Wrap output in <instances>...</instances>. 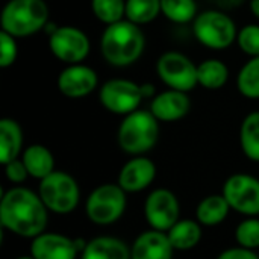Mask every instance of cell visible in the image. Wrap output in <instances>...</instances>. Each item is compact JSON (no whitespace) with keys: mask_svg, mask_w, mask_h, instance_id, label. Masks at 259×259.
<instances>
[{"mask_svg":"<svg viewBox=\"0 0 259 259\" xmlns=\"http://www.w3.org/2000/svg\"><path fill=\"white\" fill-rule=\"evenodd\" d=\"M250 11L256 18H259V0H250Z\"/></svg>","mask_w":259,"mask_h":259,"instance_id":"836d02e7","label":"cell"},{"mask_svg":"<svg viewBox=\"0 0 259 259\" xmlns=\"http://www.w3.org/2000/svg\"><path fill=\"white\" fill-rule=\"evenodd\" d=\"M155 176L156 167L152 159L146 156H134L121 167L117 184L126 193H140L155 181Z\"/></svg>","mask_w":259,"mask_h":259,"instance_id":"9a60e30c","label":"cell"},{"mask_svg":"<svg viewBox=\"0 0 259 259\" xmlns=\"http://www.w3.org/2000/svg\"><path fill=\"white\" fill-rule=\"evenodd\" d=\"M173 246L168 240L167 232L161 231H146L137 237L131 249L132 259H171Z\"/></svg>","mask_w":259,"mask_h":259,"instance_id":"e0dca14e","label":"cell"},{"mask_svg":"<svg viewBox=\"0 0 259 259\" xmlns=\"http://www.w3.org/2000/svg\"><path fill=\"white\" fill-rule=\"evenodd\" d=\"M194 36L200 44L212 50H225L237 41L238 30L234 20L220 11L209 9L197 14L193 23Z\"/></svg>","mask_w":259,"mask_h":259,"instance_id":"8992f818","label":"cell"},{"mask_svg":"<svg viewBox=\"0 0 259 259\" xmlns=\"http://www.w3.org/2000/svg\"><path fill=\"white\" fill-rule=\"evenodd\" d=\"M237 88L247 99H259V56L250 58L237 76Z\"/></svg>","mask_w":259,"mask_h":259,"instance_id":"484cf974","label":"cell"},{"mask_svg":"<svg viewBox=\"0 0 259 259\" xmlns=\"http://www.w3.org/2000/svg\"><path fill=\"white\" fill-rule=\"evenodd\" d=\"M237 42L241 52L249 55L250 58L259 56V26L247 24L241 30H238Z\"/></svg>","mask_w":259,"mask_h":259,"instance_id":"f546056e","label":"cell"},{"mask_svg":"<svg viewBox=\"0 0 259 259\" xmlns=\"http://www.w3.org/2000/svg\"><path fill=\"white\" fill-rule=\"evenodd\" d=\"M229 70L220 59H206L197 65V82L206 90H219L226 85Z\"/></svg>","mask_w":259,"mask_h":259,"instance_id":"603a6c76","label":"cell"},{"mask_svg":"<svg viewBox=\"0 0 259 259\" xmlns=\"http://www.w3.org/2000/svg\"><path fill=\"white\" fill-rule=\"evenodd\" d=\"M80 256L82 259H132L126 243L114 237H97L88 241Z\"/></svg>","mask_w":259,"mask_h":259,"instance_id":"ac0fdd59","label":"cell"},{"mask_svg":"<svg viewBox=\"0 0 259 259\" xmlns=\"http://www.w3.org/2000/svg\"><path fill=\"white\" fill-rule=\"evenodd\" d=\"M222 194L231 209L247 217L259 215V179L246 173L232 175L225 182Z\"/></svg>","mask_w":259,"mask_h":259,"instance_id":"8fae6325","label":"cell"},{"mask_svg":"<svg viewBox=\"0 0 259 259\" xmlns=\"http://www.w3.org/2000/svg\"><path fill=\"white\" fill-rule=\"evenodd\" d=\"M97 73L83 64L68 65L58 76V90L68 99L87 97L97 88Z\"/></svg>","mask_w":259,"mask_h":259,"instance_id":"4fadbf2b","label":"cell"},{"mask_svg":"<svg viewBox=\"0 0 259 259\" xmlns=\"http://www.w3.org/2000/svg\"><path fill=\"white\" fill-rule=\"evenodd\" d=\"M161 14V0H126V20L138 26L152 23Z\"/></svg>","mask_w":259,"mask_h":259,"instance_id":"d4e9b609","label":"cell"},{"mask_svg":"<svg viewBox=\"0 0 259 259\" xmlns=\"http://www.w3.org/2000/svg\"><path fill=\"white\" fill-rule=\"evenodd\" d=\"M23 147V132L20 124L12 118L0 120V162H8L18 158Z\"/></svg>","mask_w":259,"mask_h":259,"instance_id":"ffe728a7","label":"cell"},{"mask_svg":"<svg viewBox=\"0 0 259 259\" xmlns=\"http://www.w3.org/2000/svg\"><path fill=\"white\" fill-rule=\"evenodd\" d=\"M146 47V38L138 24L129 20L106 26L100 39L105 61L114 67H127L140 59Z\"/></svg>","mask_w":259,"mask_h":259,"instance_id":"7a4b0ae2","label":"cell"},{"mask_svg":"<svg viewBox=\"0 0 259 259\" xmlns=\"http://www.w3.org/2000/svg\"><path fill=\"white\" fill-rule=\"evenodd\" d=\"M159 138V121L150 111L137 109L124 115L117 132V141L121 150L132 156H143L150 152Z\"/></svg>","mask_w":259,"mask_h":259,"instance_id":"3957f363","label":"cell"},{"mask_svg":"<svg viewBox=\"0 0 259 259\" xmlns=\"http://www.w3.org/2000/svg\"><path fill=\"white\" fill-rule=\"evenodd\" d=\"M5 175H6L8 181L12 182V184H21V182H24V181L27 179V176H29L26 165H24L23 161L18 159V158L14 159V161H11V162H8V164L5 165Z\"/></svg>","mask_w":259,"mask_h":259,"instance_id":"1f68e13d","label":"cell"},{"mask_svg":"<svg viewBox=\"0 0 259 259\" xmlns=\"http://www.w3.org/2000/svg\"><path fill=\"white\" fill-rule=\"evenodd\" d=\"M126 209V191L118 184H103L87 199V215L99 226H108L121 219Z\"/></svg>","mask_w":259,"mask_h":259,"instance_id":"52a82bcc","label":"cell"},{"mask_svg":"<svg viewBox=\"0 0 259 259\" xmlns=\"http://www.w3.org/2000/svg\"><path fill=\"white\" fill-rule=\"evenodd\" d=\"M191 108V100L187 93L167 90L156 94L150 103V112L158 121H178L184 118Z\"/></svg>","mask_w":259,"mask_h":259,"instance_id":"2e32d148","label":"cell"},{"mask_svg":"<svg viewBox=\"0 0 259 259\" xmlns=\"http://www.w3.org/2000/svg\"><path fill=\"white\" fill-rule=\"evenodd\" d=\"M240 144L244 155L259 162V111L250 112L241 123L240 129Z\"/></svg>","mask_w":259,"mask_h":259,"instance_id":"cb8c5ba5","label":"cell"},{"mask_svg":"<svg viewBox=\"0 0 259 259\" xmlns=\"http://www.w3.org/2000/svg\"><path fill=\"white\" fill-rule=\"evenodd\" d=\"M17 38L12 35L0 30V67L8 68L11 67L18 55V47H17Z\"/></svg>","mask_w":259,"mask_h":259,"instance_id":"4dcf8cb0","label":"cell"},{"mask_svg":"<svg viewBox=\"0 0 259 259\" xmlns=\"http://www.w3.org/2000/svg\"><path fill=\"white\" fill-rule=\"evenodd\" d=\"M49 49L61 62L73 65L82 64L90 53L91 42L83 30L73 26H59L49 36Z\"/></svg>","mask_w":259,"mask_h":259,"instance_id":"30bf717a","label":"cell"},{"mask_svg":"<svg viewBox=\"0 0 259 259\" xmlns=\"http://www.w3.org/2000/svg\"><path fill=\"white\" fill-rule=\"evenodd\" d=\"M49 14L44 0H9L0 15L2 30L14 38L30 36L46 27Z\"/></svg>","mask_w":259,"mask_h":259,"instance_id":"277c9868","label":"cell"},{"mask_svg":"<svg viewBox=\"0 0 259 259\" xmlns=\"http://www.w3.org/2000/svg\"><path fill=\"white\" fill-rule=\"evenodd\" d=\"M215 259H259L255 250L244 249V247H231L222 252Z\"/></svg>","mask_w":259,"mask_h":259,"instance_id":"d6a6232c","label":"cell"},{"mask_svg":"<svg viewBox=\"0 0 259 259\" xmlns=\"http://www.w3.org/2000/svg\"><path fill=\"white\" fill-rule=\"evenodd\" d=\"M47 211L39 194L23 187H14L2 196L0 223L18 237L33 240L46 232Z\"/></svg>","mask_w":259,"mask_h":259,"instance_id":"6da1fadb","label":"cell"},{"mask_svg":"<svg viewBox=\"0 0 259 259\" xmlns=\"http://www.w3.org/2000/svg\"><path fill=\"white\" fill-rule=\"evenodd\" d=\"M21 161L27 168L29 176L42 181L55 171V158L52 152L42 144H32L24 149Z\"/></svg>","mask_w":259,"mask_h":259,"instance_id":"d6986e66","label":"cell"},{"mask_svg":"<svg viewBox=\"0 0 259 259\" xmlns=\"http://www.w3.org/2000/svg\"><path fill=\"white\" fill-rule=\"evenodd\" d=\"M38 194L49 211L61 215L73 212L80 197L76 179L68 173L58 170L39 181Z\"/></svg>","mask_w":259,"mask_h":259,"instance_id":"5b68a950","label":"cell"},{"mask_svg":"<svg viewBox=\"0 0 259 259\" xmlns=\"http://www.w3.org/2000/svg\"><path fill=\"white\" fill-rule=\"evenodd\" d=\"M17 259H35L32 255H29V256H20V258H17Z\"/></svg>","mask_w":259,"mask_h":259,"instance_id":"e575fe53","label":"cell"},{"mask_svg":"<svg viewBox=\"0 0 259 259\" xmlns=\"http://www.w3.org/2000/svg\"><path fill=\"white\" fill-rule=\"evenodd\" d=\"M99 99L106 111L118 115H129L138 109L144 96L141 85L137 82L129 79H111L102 85Z\"/></svg>","mask_w":259,"mask_h":259,"instance_id":"9c48e42d","label":"cell"},{"mask_svg":"<svg viewBox=\"0 0 259 259\" xmlns=\"http://www.w3.org/2000/svg\"><path fill=\"white\" fill-rule=\"evenodd\" d=\"M91 11L97 20L109 26L126 17V0H91Z\"/></svg>","mask_w":259,"mask_h":259,"instance_id":"83f0119b","label":"cell"},{"mask_svg":"<svg viewBox=\"0 0 259 259\" xmlns=\"http://www.w3.org/2000/svg\"><path fill=\"white\" fill-rule=\"evenodd\" d=\"M235 240L240 247L255 250L259 247V220L249 217L235 229Z\"/></svg>","mask_w":259,"mask_h":259,"instance_id":"f1b7e54d","label":"cell"},{"mask_svg":"<svg viewBox=\"0 0 259 259\" xmlns=\"http://www.w3.org/2000/svg\"><path fill=\"white\" fill-rule=\"evenodd\" d=\"M156 73L170 90L188 93L199 85L197 65L179 52H165L161 55L156 62Z\"/></svg>","mask_w":259,"mask_h":259,"instance_id":"ba28073f","label":"cell"},{"mask_svg":"<svg viewBox=\"0 0 259 259\" xmlns=\"http://www.w3.org/2000/svg\"><path fill=\"white\" fill-rule=\"evenodd\" d=\"M181 206L178 197L165 188L152 191L144 203V217L150 229L168 232L181 219Z\"/></svg>","mask_w":259,"mask_h":259,"instance_id":"7c38bea8","label":"cell"},{"mask_svg":"<svg viewBox=\"0 0 259 259\" xmlns=\"http://www.w3.org/2000/svg\"><path fill=\"white\" fill-rule=\"evenodd\" d=\"M161 12L173 23H190L197 17L194 0H161Z\"/></svg>","mask_w":259,"mask_h":259,"instance_id":"4316f807","label":"cell"},{"mask_svg":"<svg viewBox=\"0 0 259 259\" xmlns=\"http://www.w3.org/2000/svg\"><path fill=\"white\" fill-rule=\"evenodd\" d=\"M168 240L175 250H191L202 238V228L197 220L181 219L168 232Z\"/></svg>","mask_w":259,"mask_h":259,"instance_id":"7402d4cb","label":"cell"},{"mask_svg":"<svg viewBox=\"0 0 259 259\" xmlns=\"http://www.w3.org/2000/svg\"><path fill=\"white\" fill-rule=\"evenodd\" d=\"M231 211V206L223 194H211L200 200L196 209V219L202 226L212 228L223 223Z\"/></svg>","mask_w":259,"mask_h":259,"instance_id":"44dd1931","label":"cell"},{"mask_svg":"<svg viewBox=\"0 0 259 259\" xmlns=\"http://www.w3.org/2000/svg\"><path fill=\"white\" fill-rule=\"evenodd\" d=\"M76 241L55 232H44L32 240L30 255L35 259H76Z\"/></svg>","mask_w":259,"mask_h":259,"instance_id":"5bb4252c","label":"cell"}]
</instances>
